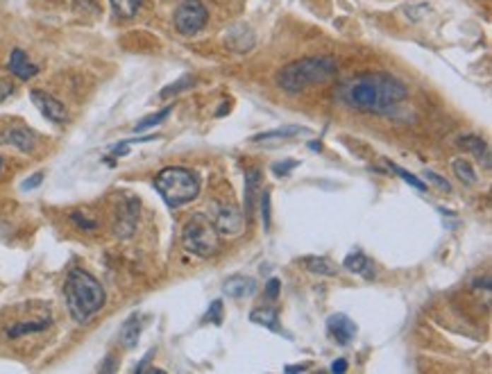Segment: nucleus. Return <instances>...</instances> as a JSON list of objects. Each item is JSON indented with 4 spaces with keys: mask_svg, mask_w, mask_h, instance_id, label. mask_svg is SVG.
<instances>
[{
    "mask_svg": "<svg viewBox=\"0 0 492 374\" xmlns=\"http://www.w3.org/2000/svg\"><path fill=\"white\" fill-rule=\"evenodd\" d=\"M409 87L390 73H361L347 78L334 91V98L361 114H392L406 100Z\"/></svg>",
    "mask_w": 492,
    "mask_h": 374,
    "instance_id": "obj_1",
    "label": "nucleus"
},
{
    "mask_svg": "<svg viewBox=\"0 0 492 374\" xmlns=\"http://www.w3.org/2000/svg\"><path fill=\"white\" fill-rule=\"evenodd\" d=\"M64 297H66L69 313L75 322L84 325L91 315H95L105 306V288L93 275L82 268H73L64 282Z\"/></svg>",
    "mask_w": 492,
    "mask_h": 374,
    "instance_id": "obj_2",
    "label": "nucleus"
},
{
    "mask_svg": "<svg viewBox=\"0 0 492 374\" xmlns=\"http://www.w3.org/2000/svg\"><path fill=\"white\" fill-rule=\"evenodd\" d=\"M338 66L334 57L318 55V57H304L283 66L277 73V87L286 93H300L309 89L311 84H322L332 80L336 75Z\"/></svg>",
    "mask_w": 492,
    "mask_h": 374,
    "instance_id": "obj_3",
    "label": "nucleus"
},
{
    "mask_svg": "<svg viewBox=\"0 0 492 374\" xmlns=\"http://www.w3.org/2000/svg\"><path fill=\"white\" fill-rule=\"evenodd\" d=\"M155 188L170 209L189 205L200 193V179L189 168L170 166L155 177Z\"/></svg>",
    "mask_w": 492,
    "mask_h": 374,
    "instance_id": "obj_4",
    "label": "nucleus"
},
{
    "mask_svg": "<svg viewBox=\"0 0 492 374\" xmlns=\"http://www.w3.org/2000/svg\"><path fill=\"white\" fill-rule=\"evenodd\" d=\"M182 243L187 252L200 256V259H209L221 252V234L204 213H195L187 220L182 229Z\"/></svg>",
    "mask_w": 492,
    "mask_h": 374,
    "instance_id": "obj_5",
    "label": "nucleus"
},
{
    "mask_svg": "<svg viewBox=\"0 0 492 374\" xmlns=\"http://www.w3.org/2000/svg\"><path fill=\"white\" fill-rule=\"evenodd\" d=\"M175 30L180 32V35H195V32H200L206 20H209V12H206V7L202 0H182V3L177 5V9H175Z\"/></svg>",
    "mask_w": 492,
    "mask_h": 374,
    "instance_id": "obj_6",
    "label": "nucleus"
},
{
    "mask_svg": "<svg viewBox=\"0 0 492 374\" xmlns=\"http://www.w3.org/2000/svg\"><path fill=\"white\" fill-rule=\"evenodd\" d=\"M213 227L221 236H240L245 229V213H240L234 205H216L213 207Z\"/></svg>",
    "mask_w": 492,
    "mask_h": 374,
    "instance_id": "obj_7",
    "label": "nucleus"
},
{
    "mask_svg": "<svg viewBox=\"0 0 492 374\" xmlns=\"http://www.w3.org/2000/svg\"><path fill=\"white\" fill-rule=\"evenodd\" d=\"M30 98L32 102L37 104V109L46 116V119L50 123H57V125H64L69 121V111H66V107H64L57 98H52L50 93L46 91H30Z\"/></svg>",
    "mask_w": 492,
    "mask_h": 374,
    "instance_id": "obj_8",
    "label": "nucleus"
},
{
    "mask_svg": "<svg viewBox=\"0 0 492 374\" xmlns=\"http://www.w3.org/2000/svg\"><path fill=\"white\" fill-rule=\"evenodd\" d=\"M37 141H39L37 134L25 125H12V127H7V130L0 132V143L12 145V147L20 150V152H32V150L37 147Z\"/></svg>",
    "mask_w": 492,
    "mask_h": 374,
    "instance_id": "obj_9",
    "label": "nucleus"
},
{
    "mask_svg": "<svg viewBox=\"0 0 492 374\" xmlns=\"http://www.w3.org/2000/svg\"><path fill=\"white\" fill-rule=\"evenodd\" d=\"M356 325L352 318H347L345 313H336L329 315L327 320V334H329L338 345H349L356 338Z\"/></svg>",
    "mask_w": 492,
    "mask_h": 374,
    "instance_id": "obj_10",
    "label": "nucleus"
},
{
    "mask_svg": "<svg viewBox=\"0 0 492 374\" xmlns=\"http://www.w3.org/2000/svg\"><path fill=\"white\" fill-rule=\"evenodd\" d=\"M225 46L229 50H234V52H250L254 48V35H252V30H250L247 25L243 23H236L227 30V35H225Z\"/></svg>",
    "mask_w": 492,
    "mask_h": 374,
    "instance_id": "obj_11",
    "label": "nucleus"
},
{
    "mask_svg": "<svg viewBox=\"0 0 492 374\" xmlns=\"http://www.w3.org/2000/svg\"><path fill=\"white\" fill-rule=\"evenodd\" d=\"M7 68H9V73L16 75V78L23 80V82L32 80V78H35V75L39 73V66H37V64H32V61L28 59V55H25V52L20 50V48H14V50H12V55H9Z\"/></svg>",
    "mask_w": 492,
    "mask_h": 374,
    "instance_id": "obj_12",
    "label": "nucleus"
},
{
    "mask_svg": "<svg viewBox=\"0 0 492 374\" xmlns=\"http://www.w3.org/2000/svg\"><path fill=\"white\" fill-rule=\"evenodd\" d=\"M254 291H257L254 279H250V277H245V275H234V277H229V279L225 282V286H223V293H225L227 297H232V299L250 297Z\"/></svg>",
    "mask_w": 492,
    "mask_h": 374,
    "instance_id": "obj_13",
    "label": "nucleus"
},
{
    "mask_svg": "<svg viewBox=\"0 0 492 374\" xmlns=\"http://www.w3.org/2000/svg\"><path fill=\"white\" fill-rule=\"evenodd\" d=\"M136 216H139V200L129 198L125 200V207L120 209V218L116 222V234L118 236H129L136 227Z\"/></svg>",
    "mask_w": 492,
    "mask_h": 374,
    "instance_id": "obj_14",
    "label": "nucleus"
},
{
    "mask_svg": "<svg viewBox=\"0 0 492 374\" xmlns=\"http://www.w3.org/2000/svg\"><path fill=\"white\" fill-rule=\"evenodd\" d=\"M259 195H261V170L252 168L245 173V218L254 213Z\"/></svg>",
    "mask_w": 492,
    "mask_h": 374,
    "instance_id": "obj_15",
    "label": "nucleus"
},
{
    "mask_svg": "<svg viewBox=\"0 0 492 374\" xmlns=\"http://www.w3.org/2000/svg\"><path fill=\"white\" fill-rule=\"evenodd\" d=\"M343 265L349 272H356L361 277H365V279H373L375 277V263H373V259H368L363 252H352L345 259Z\"/></svg>",
    "mask_w": 492,
    "mask_h": 374,
    "instance_id": "obj_16",
    "label": "nucleus"
},
{
    "mask_svg": "<svg viewBox=\"0 0 492 374\" xmlns=\"http://www.w3.org/2000/svg\"><path fill=\"white\" fill-rule=\"evenodd\" d=\"M458 145H461L463 150H467V152H472L479 162H484L486 168H490V147L488 143L484 141V138L479 136H461L458 138Z\"/></svg>",
    "mask_w": 492,
    "mask_h": 374,
    "instance_id": "obj_17",
    "label": "nucleus"
},
{
    "mask_svg": "<svg viewBox=\"0 0 492 374\" xmlns=\"http://www.w3.org/2000/svg\"><path fill=\"white\" fill-rule=\"evenodd\" d=\"M141 329H144V322H141V315H132L125 320V325L120 327V345L132 349L136 347L139 338H141Z\"/></svg>",
    "mask_w": 492,
    "mask_h": 374,
    "instance_id": "obj_18",
    "label": "nucleus"
},
{
    "mask_svg": "<svg viewBox=\"0 0 492 374\" xmlns=\"http://www.w3.org/2000/svg\"><path fill=\"white\" fill-rule=\"evenodd\" d=\"M50 327V315L46 318H39V320H28V322H16L7 329V336L9 338H20V336H28V334H37V331H43Z\"/></svg>",
    "mask_w": 492,
    "mask_h": 374,
    "instance_id": "obj_19",
    "label": "nucleus"
},
{
    "mask_svg": "<svg viewBox=\"0 0 492 374\" xmlns=\"http://www.w3.org/2000/svg\"><path fill=\"white\" fill-rule=\"evenodd\" d=\"M300 134H309V130H304V127L300 125H286V127H279V130H270V132H264V134H254L250 141L252 143H264V141H283V138H291V136H300Z\"/></svg>",
    "mask_w": 492,
    "mask_h": 374,
    "instance_id": "obj_20",
    "label": "nucleus"
},
{
    "mask_svg": "<svg viewBox=\"0 0 492 374\" xmlns=\"http://www.w3.org/2000/svg\"><path fill=\"white\" fill-rule=\"evenodd\" d=\"M302 265L309 272L322 275V277H336V272H338L336 263L332 259H327V256H304Z\"/></svg>",
    "mask_w": 492,
    "mask_h": 374,
    "instance_id": "obj_21",
    "label": "nucleus"
},
{
    "mask_svg": "<svg viewBox=\"0 0 492 374\" xmlns=\"http://www.w3.org/2000/svg\"><path fill=\"white\" fill-rule=\"evenodd\" d=\"M250 320L259 327H266L270 331H279V313L275 308H257V311L250 313Z\"/></svg>",
    "mask_w": 492,
    "mask_h": 374,
    "instance_id": "obj_22",
    "label": "nucleus"
},
{
    "mask_svg": "<svg viewBox=\"0 0 492 374\" xmlns=\"http://www.w3.org/2000/svg\"><path fill=\"white\" fill-rule=\"evenodd\" d=\"M452 170H454V175L463 181V184H467V186L476 184V173H474V168H472V164L467 162V159H456V162L452 164Z\"/></svg>",
    "mask_w": 492,
    "mask_h": 374,
    "instance_id": "obj_23",
    "label": "nucleus"
},
{
    "mask_svg": "<svg viewBox=\"0 0 492 374\" xmlns=\"http://www.w3.org/2000/svg\"><path fill=\"white\" fill-rule=\"evenodd\" d=\"M109 3H112V9H114L116 16L132 18L139 12V7L144 5V0H109Z\"/></svg>",
    "mask_w": 492,
    "mask_h": 374,
    "instance_id": "obj_24",
    "label": "nucleus"
},
{
    "mask_svg": "<svg viewBox=\"0 0 492 374\" xmlns=\"http://www.w3.org/2000/svg\"><path fill=\"white\" fill-rule=\"evenodd\" d=\"M170 107H166V109H161V111H157V114H152V116H146V119L144 121H141L136 127H134V130L136 132H144V130H150V127H155V125H159L161 121H166L168 119V116H170Z\"/></svg>",
    "mask_w": 492,
    "mask_h": 374,
    "instance_id": "obj_25",
    "label": "nucleus"
},
{
    "mask_svg": "<svg viewBox=\"0 0 492 374\" xmlns=\"http://www.w3.org/2000/svg\"><path fill=\"white\" fill-rule=\"evenodd\" d=\"M195 80L191 78V75H184V78H180L177 82H172V84H168L166 89H161V98H170V95H175V93H180V91H187L191 84H193Z\"/></svg>",
    "mask_w": 492,
    "mask_h": 374,
    "instance_id": "obj_26",
    "label": "nucleus"
},
{
    "mask_svg": "<svg viewBox=\"0 0 492 374\" xmlns=\"http://www.w3.org/2000/svg\"><path fill=\"white\" fill-rule=\"evenodd\" d=\"M298 166H300L298 159H288V162H277V164H272V173H275L277 177H288Z\"/></svg>",
    "mask_w": 492,
    "mask_h": 374,
    "instance_id": "obj_27",
    "label": "nucleus"
},
{
    "mask_svg": "<svg viewBox=\"0 0 492 374\" xmlns=\"http://www.w3.org/2000/svg\"><path fill=\"white\" fill-rule=\"evenodd\" d=\"M259 205H261V220H264V229H270V193L264 191L259 195Z\"/></svg>",
    "mask_w": 492,
    "mask_h": 374,
    "instance_id": "obj_28",
    "label": "nucleus"
},
{
    "mask_svg": "<svg viewBox=\"0 0 492 374\" xmlns=\"http://www.w3.org/2000/svg\"><path fill=\"white\" fill-rule=\"evenodd\" d=\"M204 320H206V322H213V325H223V302H221V299L211 302V306H209V311H206Z\"/></svg>",
    "mask_w": 492,
    "mask_h": 374,
    "instance_id": "obj_29",
    "label": "nucleus"
},
{
    "mask_svg": "<svg viewBox=\"0 0 492 374\" xmlns=\"http://www.w3.org/2000/svg\"><path fill=\"white\" fill-rule=\"evenodd\" d=\"M71 220L78 224L80 229H84V231H93L95 227H98V222L95 220H89V218H84V213L82 211H73L71 213Z\"/></svg>",
    "mask_w": 492,
    "mask_h": 374,
    "instance_id": "obj_30",
    "label": "nucleus"
},
{
    "mask_svg": "<svg viewBox=\"0 0 492 374\" xmlns=\"http://www.w3.org/2000/svg\"><path fill=\"white\" fill-rule=\"evenodd\" d=\"M392 170H395V173H397L404 181H406V184H411L413 188H418V191H426V186L422 184V181H420L418 177H415V175H411L409 170H404V168H399V166H392Z\"/></svg>",
    "mask_w": 492,
    "mask_h": 374,
    "instance_id": "obj_31",
    "label": "nucleus"
},
{
    "mask_svg": "<svg viewBox=\"0 0 492 374\" xmlns=\"http://www.w3.org/2000/svg\"><path fill=\"white\" fill-rule=\"evenodd\" d=\"M279 288H281L279 279H275V277H272V279H268V284H266V297L268 299H277L279 297Z\"/></svg>",
    "mask_w": 492,
    "mask_h": 374,
    "instance_id": "obj_32",
    "label": "nucleus"
},
{
    "mask_svg": "<svg viewBox=\"0 0 492 374\" xmlns=\"http://www.w3.org/2000/svg\"><path fill=\"white\" fill-rule=\"evenodd\" d=\"M426 177H429L431 181H433V184L435 186H438V188H443V191H447V193H450V191H452V186H450V181H447V179H443L438 173H431V170H426Z\"/></svg>",
    "mask_w": 492,
    "mask_h": 374,
    "instance_id": "obj_33",
    "label": "nucleus"
},
{
    "mask_svg": "<svg viewBox=\"0 0 492 374\" xmlns=\"http://www.w3.org/2000/svg\"><path fill=\"white\" fill-rule=\"evenodd\" d=\"M41 181H43V173H35L30 179H25L23 184H20V188H23V191H32V188H37Z\"/></svg>",
    "mask_w": 492,
    "mask_h": 374,
    "instance_id": "obj_34",
    "label": "nucleus"
},
{
    "mask_svg": "<svg viewBox=\"0 0 492 374\" xmlns=\"http://www.w3.org/2000/svg\"><path fill=\"white\" fill-rule=\"evenodd\" d=\"M12 82H7V80H0V102H3L9 93H12Z\"/></svg>",
    "mask_w": 492,
    "mask_h": 374,
    "instance_id": "obj_35",
    "label": "nucleus"
},
{
    "mask_svg": "<svg viewBox=\"0 0 492 374\" xmlns=\"http://www.w3.org/2000/svg\"><path fill=\"white\" fill-rule=\"evenodd\" d=\"M332 372H334V374H343V372H347V361H345V358L334 361V363H332Z\"/></svg>",
    "mask_w": 492,
    "mask_h": 374,
    "instance_id": "obj_36",
    "label": "nucleus"
},
{
    "mask_svg": "<svg viewBox=\"0 0 492 374\" xmlns=\"http://www.w3.org/2000/svg\"><path fill=\"white\" fill-rule=\"evenodd\" d=\"M129 152V143L125 141V143H120V145H116L114 150H112V157H123V155H127Z\"/></svg>",
    "mask_w": 492,
    "mask_h": 374,
    "instance_id": "obj_37",
    "label": "nucleus"
},
{
    "mask_svg": "<svg viewBox=\"0 0 492 374\" xmlns=\"http://www.w3.org/2000/svg\"><path fill=\"white\" fill-rule=\"evenodd\" d=\"M100 372H116V363H114L112 356H107L105 366H100Z\"/></svg>",
    "mask_w": 492,
    "mask_h": 374,
    "instance_id": "obj_38",
    "label": "nucleus"
},
{
    "mask_svg": "<svg viewBox=\"0 0 492 374\" xmlns=\"http://www.w3.org/2000/svg\"><path fill=\"white\" fill-rule=\"evenodd\" d=\"M311 366H286V372L293 374V372H306Z\"/></svg>",
    "mask_w": 492,
    "mask_h": 374,
    "instance_id": "obj_39",
    "label": "nucleus"
},
{
    "mask_svg": "<svg viewBox=\"0 0 492 374\" xmlns=\"http://www.w3.org/2000/svg\"><path fill=\"white\" fill-rule=\"evenodd\" d=\"M3 166H5V164H3V157H0V173H3Z\"/></svg>",
    "mask_w": 492,
    "mask_h": 374,
    "instance_id": "obj_40",
    "label": "nucleus"
}]
</instances>
